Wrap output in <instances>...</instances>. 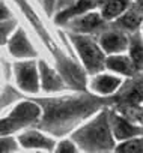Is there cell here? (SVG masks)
<instances>
[{"mask_svg": "<svg viewBox=\"0 0 143 153\" xmlns=\"http://www.w3.org/2000/svg\"><path fill=\"white\" fill-rule=\"evenodd\" d=\"M125 9V0H109L104 6V17L112 18Z\"/></svg>", "mask_w": 143, "mask_h": 153, "instance_id": "obj_13", "label": "cell"}, {"mask_svg": "<svg viewBox=\"0 0 143 153\" xmlns=\"http://www.w3.org/2000/svg\"><path fill=\"white\" fill-rule=\"evenodd\" d=\"M119 86V80L113 76H100L95 81V87L101 93H110Z\"/></svg>", "mask_w": 143, "mask_h": 153, "instance_id": "obj_11", "label": "cell"}, {"mask_svg": "<svg viewBox=\"0 0 143 153\" xmlns=\"http://www.w3.org/2000/svg\"><path fill=\"white\" fill-rule=\"evenodd\" d=\"M113 122H115V134H116L118 138H128V137L139 134V129L131 126L130 123H127L124 119L113 117Z\"/></svg>", "mask_w": 143, "mask_h": 153, "instance_id": "obj_7", "label": "cell"}, {"mask_svg": "<svg viewBox=\"0 0 143 153\" xmlns=\"http://www.w3.org/2000/svg\"><path fill=\"white\" fill-rule=\"evenodd\" d=\"M92 6H94V0H80V2H79L74 8H71V9H68V11L62 12V14L57 17V21L60 23V21H63V20H66V18H69V17H73V15L82 14V12H85V11L91 9Z\"/></svg>", "mask_w": 143, "mask_h": 153, "instance_id": "obj_9", "label": "cell"}, {"mask_svg": "<svg viewBox=\"0 0 143 153\" xmlns=\"http://www.w3.org/2000/svg\"><path fill=\"white\" fill-rule=\"evenodd\" d=\"M38 116H39V107L35 104H30V102H24L14 110V113L11 114L9 119L12 122H15L17 125H21L24 122L35 120Z\"/></svg>", "mask_w": 143, "mask_h": 153, "instance_id": "obj_4", "label": "cell"}, {"mask_svg": "<svg viewBox=\"0 0 143 153\" xmlns=\"http://www.w3.org/2000/svg\"><path fill=\"white\" fill-rule=\"evenodd\" d=\"M140 23V17L139 15H134V14H128L122 18V24L128 29H136Z\"/></svg>", "mask_w": 143, "mask_h": 153, "instance_id": "obj_19", "label": "cell"}, {"mask_svg": "<svg viewBox=\"0 0 143 153\" xmlns=\"http://www.w3.org/2000/svg\"><path fill=\"white\" fill-rule=\"evenodd\" d=\"M41 66H42V83H44V87L45 89H56L59 86V81H57V78L54 76V74L44 63Z\"/></svg>", "mask_w": 143, "mask_h": 153, "instance_id": "obj_16", "label": "cell"}, {"mask_svg": "<svg viewBox=\"0 0 143 153\" xmlns=\"http://www.w3.org/2000/svg\"><path fill=\"white\" fill-rule=\"evenodd\" d=\"M14 147H15V143L11 138L0 140V152H9V150H14Z\"/></svg>", "mask_w": 143, "mask_h": 153, "instance_id": "obj_21", "label": "cell"}, {"mask_svg": "<svg viewBox=\"0 0 143 153\" xmlns=\"http://www.w3.org/2000/svg\"><path fill=\"white\" fill-rule=\"evenodd\" d=\"M100 23H101V20L98 18V15L92 14V15H88L85 20H82V23H80V27H82L83 30H89V29H94V27H97Z\"/></svg>", "mask_w": 143, "mask_h": 153, "instance_id": "obj_18", "label": "cell"}, {"mask_svg": "<svg viewBox=\"0 0 143 153\" xmlns=\"http://www.w3.org/2000/svg\"><path fill=\"white\" fill-rule=\"evenodd\" d=\"M6 15H8V11H6V8L0 3V20H3V18H6Z\"/></svg>", "mask_w": 143, "mask_h": 153, "instance_id": "obj_23", "label": "cell"}, {"mask_svg": "<svg viewBox=\"0 0 143 153\" xmlns=\"http://www.w3.org/2000/svg\"><path fill=\"white\" fill-rule=\"evenodd\" d=\"M125 45V39L116 33H110V35H106L104 39H103V47L107 50V51H116V50H121L124 48Z\"/></svg>", "mask_w": 143, "mask_h": 153, "instance_id": "obj_12", "label": "cell"}, {"mask_svg": "<svg viewBox=\"0 0 143 153\" xmlns=\"http://www.w3.org/2000/svg\"><path fill=\"white\" fill-rule=\"evenodd\" d=\"M86 110V104H82V102H68L65 105H60V107H56L53 110L48 111L47 114V119H66L68 116H74L77 114L79 111H85Z\"/></svg>", "mask_w": 143, "mask_h": 153, "instance_id": "obj_5", "label": "cell"}, {"mask_svg": "<svg viewBox=\"0 0 143 153\" xmlns=\"http://www.w3.org/2000/svg\"><path fill=\"white\" fill-rule=\"evenodd\" d=\"M107 66L122 74H133V66L125 57H110L107 60Z\"/></svg>", "mask_w": 143, "mask_h": 153, "instance_id": "obj_10", "label": "cell"}, {"mask_svg": "<svg viewBox=\"0 0 143 153\" xmlns=\"http://www.w3.org/2000/svg\"><path fill=\"white\" fill-rule=\"evenodd\" d=\"M118 152H128V153H137V152H143V140H136V141H130L122 144Z\"/></svg>", "mask_w": 143, "mask_h": 153, "instance_id": "obj_17", "label": "cell"}, {"mask_svg": "<svg viewBox=\"0 0 143 153\" xmlns=\"http://www.w3.org/2000/svg\"><path fill=\"white\" fill-rule=\"evenodd\" d=\"M9 47H11V51H12L14 56H20V57H23V56H33L32 47L29 45V42H27V39H26V36H24V33L21 30L17 32V35L12 38Z\"/></svg>", "mask_w": 143, "mask_h": 153, "instance_id": "obj_6", "label": "cell"}, {"mask_svg": "<svg viewBox=\"0 0 143 153\" xmlns=\"http://www.w3.org/2000/svg\"><path fill=\"white\" fill-rule=\"evenodd\" d=\"M76 44H77V47L80 50V54H82L83 62L86 63V66L91 71L100 69L101 65H103V54L97 48V45L92 44V42H89V41H85L82 38H77L76 39Z\"/></svg>", "mask_w": 143, "mask_h": 153, "instance_id": "obj_2", "label": "cell"}, {"mask_svg": "<svg viewBox=\"0 0 143 153\" xmlns=\"http://www.w3.org/2000/svg\"><path fill=\"white\" fill-rule=\"evenodd\" d=\"M79 140L85 146H95L98 149L109 147L110 146V137H109V129L106 123V117H100L92 126L86 128L79 134Z\"/></svg>", "mask_w": 143, "mask_h": 153, "instance_id": "obj_1", "label": "cell"}, {"mask_svg": "<svg viewBox=\"0 0 143 153\" xmlns=\"http://www.w3.org/2000/svg\"><path fill=\"white\" fill-rule=\"evenodd\" d=\"M17 76H18V83L24 90L36 92L38 90V76L35 66L32 63H23L17 66Z\"/></svg>", "mask_w": 143, "mask_h": 153, "instance_id": "obj_3", "label": "cell"}, {"mask_svg": "<svg viewBox=\"0 0 143 153\" xmlns=\"http://www.w3.org/2000/svg\"><path fill=\"white\" fill-rule=\"evenodd\" d=\"M48 2H51V0H48Z\"/></svg>", "mask_w": 143, "mask_h": 153, "instance_id": "obj_24", "label": "cell"}, {"mask_svg": "<svg viewBox=\"0 0 143 153\" xmlns=\"http://www.w3.org/2000/svg\"><path fill=\"white\" fill-rule=\"evenodd\" d=\"M131 56H133L136 68L143 69V44L140 41H134L131 47Z\"/></svg>", "mask_w": 143, "mask_h": 153, "instance_id": "obj_15", "label": "cell"}, {"mask_svg": "<svg viewBox=\"0 0 143 153\" xmlns=\"http://www.w3.org/2000/svg\"><path fill=\"white\" fill-rule=\"evenodd\" d=\"M59 152H76V149H73V146H71L69 143H62L60 147H59Z\"/></svg>", "mask_w": 143, "mask_h": 153, "instance_id": "obj_22", "label": "cell"}, {"mask_svg": "<svg viewBox=\"0 0 143 153\" xmlns=\"http://www.w3.org/2000/svg\"><path fill=\"white\" fill-rule=\"evenodd\" d=\"M20 141H21V144L24 147H50L51 146V143L47 138H44L42 135L35 134V132L23 135L20 138Z\"/></svg>", "mask_w": 143, "mask_h": 153, "instance_id": "obj_8", "label": "cell"}, {"mask_svg": "<svg viewBox=\"0 0 143 153\" xmlns=\"http://www.w3.org/2000/svg\"><path fill=\"white\" fill-rule=\"evenodd\" d=\"M125 101L130 102V104H134V105L143 102V80L139 81V83L131 89V92L125 96Z\"/></svg>", "mask_w": 143, "mask_h": 153, "instance_id": "obj_14", "label": "cell"}, {"mask_svg": "<svg viewBox=\"0 0 143 153\" xmlns=\"http://www.w3.org/2000/svg\"><path fill=\"white\" fill-rule=\"evenodd\" d=\"M18 125L15 122H12L11 119H6V120H0V135H5V134H9L12 132Z\"/></svg>", "mask_w": 143, "mask_h": 153, "instance_id": "obj_20", "label": "cell"}]
</instances>
